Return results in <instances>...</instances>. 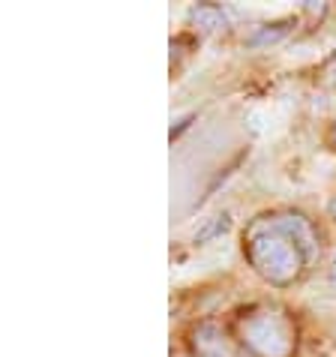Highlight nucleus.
Returning <instances> with one entry per match:
<instances>
[{"mask_svg": "<svg viewBox=\"0 0 336 357\" xmlns=\"http://www.w3.org/2000/svg\"><path fill=\"white\" fill-rule=\"evenodd\" d=\"M229 213H222V216H216V222H211V225H207L204 228V231H199V234H195V241H207V237H216V234H220V231H229Z\"/></svg>", "mask_w": 336, "mask_h": 357, "instance_id": "6", "label": "nucleus"}, {"mask_svg": "<svg viewBox=\"0 0 336 357\" xmlns=\"http://www.w3.org/2000/svg\"><path fill=\"white\" fill-rule=\"evenodd\" d=\"M319 228L303 213H268L246 225L243 255L264 282L285 289L298 282L319 255Z\"/></svg>", "mask_w": 336, "mask_h": 357, "instance_id": "1", "label": "nucleus"}, {"mask_svg": "<svg viewBox=\"0 0 336 357\" xmlns=\"http://www.w3.org/2000/svg\"><path fill=\"white\" fill-rule=\"evenodd\" d=\"M333 144H336V126H333Z\"/></svg>", "mask_w": 336, "mask_h": 357, "instance_id": "9", "label": "nucleus"}, {"mask_svg": "<svg viewBox=\"0 0 336 357\" xmlns=\"http://www.w3.org/2000/svg\"><path fill=\"white\" fill-rule=\"evenodd\" d=\"M289 24L291 22H276V24H264L259 33L250 36V45H264V43H276V39H282L289 33Z\"/></svg>", "mask_w": 336, "mask_h": 357, "instance_id": "5", "label": "nucleus"}, {"mask_svg": "<svg viewBox=\"0 0 336 357\" xmlns=\"http://www.w3.org/2000/svg\"><path fill=\"white\" fill-rule=\"evenodd\" d=\"M240 345L255 357H291L294 324L280 310H255L237 321Z\"/></svg>", "mask_w": 336, "mask_h": 357, "instance_id": "2", "label": "nucleus"}, {"mask_svg": "<svg viewBox=\"0 0 336 357\" xmlns=\"http://www.w3.org/2000/svg\"><path fill=\"white\" fill-rule=\"evenodd\" d=\"M192 345H195V351H199V357H237L231 340L216 324H201L199 331H195Z\"/></svg>", "mask_w": 336, "mask_h": 357, "instance_id": "3", "label": "nucleus"}, {"mask_svg": "<svg viewBox=\"0 0 336 357\" xmlns=\"http://www.w3.org/2000/svg\"><path fill=\"white\" fill-rule=\"evenodd\" d=\"M190 22L199 27V31L211 33V31H220V27H225V15H222L220 6H213V3H199V6H192Z\"/></svg>", "mask_w": 336, "mask_h": 357, "instance_id": "4", "label": "nucleus"}, {"mask_svg": "<svg viewBox=\"0 0 336 357\" xmlns=\"http://www.w3.org/2000/svg\"><path fill=\"white\" fill-rule=\"evenodd\" d=\"M330 280L336 282V255H333V261H330Z\"/></svg>", "mask_w": 336, "mask_h": 357, "instance_id": "8", "label": "nucleus"}, {"mask_svg": "<svg viewBox=\"0 0 336 357\" xmlns=\"http://www.w3.org/2000/svg\"><path fill=\"white\" fill-rule=\"evenodd\" d=\"M328 213H330V220L336 222V198H330V204H328Z\"/></svg>", "mask_w": 336, "mask_h": 357, "instance_id": "7", "label": "nucleus"}]
</instances>
